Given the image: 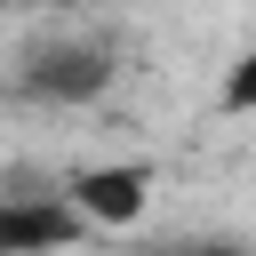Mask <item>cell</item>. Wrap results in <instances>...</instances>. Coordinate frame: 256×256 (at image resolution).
<instances>
[{"label": "cell", "mask_w": 256, "mask_h": 256, "mask_svg": "<svg viewBox=\"0 0 256 256\" xmlns=\"http://www.w3.org/2000/svg\"><path fill=\"white\" fill-rule=\"evenodd\" d=\"M152 160H88V168H72L64 176V200L80 208V224H96V232H128L144 208H152Z\"/></svg>", "instance_id": "6da1fadb"}, {"label": "cell", "mask_w": 256, "mask_h": 256, "mask_svg": "<svg viewBox=\"0 0 256 256\" xmlns=\"http://www.w3.org/2000/svg\"><path fill=\"white\" fill-rule=\"evenodd\" d=\"M112 48H96V40H56V48H40L24 72H16V88L24 96H40V104H88V96H104L112 88Z\"/></svg>", "instance_id": "7a4b0ae2"}, {"label": "cell", "mask_w": 256, "mask_h": 256, "mask_svg": "<svg viewBox=\"0 0 256 256\" xmlns=\"http://www.w3.org/2000/svg\"><path fill=\"white\" fill-rule=\"evenodd\" d=\"M80 232V208L56 192V200H40V192H8L0 200V256H40V248H64Z\"/></svg>", "instance_id": "3957f363"}, {"label": "cell", "mask_w": 256, "mask_h": 256, "mask_svg": "<svg viewBox=\"0 0 256 256\" xmlns=\"http://www.w3.org/2000/svg\"><path fill=\"white\" fill-rule=\"evenodd\" d=\"M216 104H224L232 120H248V112H256V48H240V56L224 64V88H216Z\"/></svg>", "instance_id": "277c9868"}, {"label": "cell", "mask_w": 256, "mask_h": 256, "mask_svg": "<svg viewBox=\"0 0 256 256\" xmlns=\"http://www.w3.org/2000/svg\"><path fill=\"white\" fill-rule=\"evenodd\" d=\"M184 256H256V248H248V240H192Z\"/></svg>", "instance_id": "5b68a950"}]
</instances>
